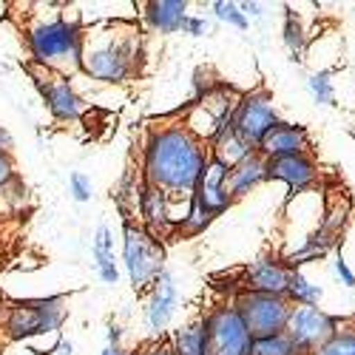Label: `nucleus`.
<instances>
[{"label":"nucleus","instance_id":"5","mask_svg":"<svg viewBox=\"0 0 355 355\" xmlns=\"http://www.w3.org/2000/svg\"><path fill=\"white\" fill-rule=\"evenodd\" d=\"M123 264L134 290L154 287L159 273L165 270V248L157 236H151L142 225L125 219L123 225Z\"/></svg>","mask_w":355,"mask_h":355},{"label":"nucleus","instance_id":"36","mask_svg":"<svg viewBox=\"0 0 355 355\" xmlns=\"http://www.w3.org/2000/svg\"><path fill=\"white\" fill-rule=\"evenodd\" d=\"M12 145H15L12 134L6 128H0V154H12Z\"/></svg>","mask_w":355,"mask_h":355},{"label":"nucleus","instance_id":"2","mask_svg":"<svg viewBox=\"0 0 355 355\" xmlns=\"http://www.w3.org/2000/svg\"><path fill=\"white\" fill-rule=\"evenodd\" d=\"M139 28L128 20L83 26V74L100 83H125L137 74Z\"/></svg>","mask_w":355,"mask_h":355},{"label":"nucleus","instance_id":"34","mask_svg":"<svg viewBox=\"0 0 355 355\" xmlns=\"http://www.w3.org/2000/svg\"><path fill=\"white\" fill-rule=\"evenodd\" d=\"M336 273H338V279H341L347 287H355V273L349 270V264L344 261V256L336 259Z\"/></svg>","mask_w":355,"mask_h":355},{"label":"nucleus","instance_id":"19","mask_svg":"<svg viewBox=\"0 0 355 355\" xmlns=\"http://www.w3.org/2000/svg\"><path fill=\"white\" fill-rule=\"evenodd\" d=\"M261 182H268V162H264L259 154L248 157L242 165H236L233 171H227V193H230V199H242L245 193H250Z\"/></svg>","mask_w":355,"mask_h":355},{"label":"nucleus","instance_id":"28","mask_svg":"<svg viewBox=\"0 0 355 355\" xmlns=\"http://www.w3.org/2000/svg\"><path fill=\"white\" fill-rule=\"evenodd\" d=\"M214 15L219 17V20H225V23H230V26H236V28H248V17L242 15V9H239V3H227V0H216L214 3Z\"/></svg>","mask_w":355,"mask_h":355},{"label":"nucleus","instance_id":"22","mask_svg":"<svg viewBox=\"0 0 355 355\" xmlns=\"http://www.w3.org/2000/svg\"><path fill=\"white\" fill-rule=\"evenodd\" d=\"M287 299L293 302V307H295V304H299V307H315V304L321 302V287H318V284H310L302 270H293Z\"/></svg>","mask_w":355,"mask_h":355},{"label":"nucleus","instance_id":"20","mask_svg":"<svg viewBox=\"0 0 355 355\" xmlns=\"http://www.w3.org/2000/svg\"><path fill=\"white\" fill-rule=\"evenodd\" d=\"M208 151H211V159H216L219 165H225L227 171H233L236 165H242L248 157H253L256 151L253 148H248L239 137L233 134V128H227L225 134H219L211 145H208Z\"/></svg>","mask_w":355,"mask_h":355},{"label":"nucleus","instance_id":"13","mask_svg":"<svg viewBox=\"0 0 355 355\" xmlns=\"http://www.w3.org/2000/svg\"><path fill=\"white\" fill-rule=\"evenodd\" d=\"M264 162L270 159H284V157H304L310 154V134L304 125H293V123H279L268 137L261 139L259 151Z\"/></svg>","mask_w":355,"mask_h":355},{"label":"nucleus","instance_id":"26","mask_svg":"<svg viewBox=\"0 0 355 355\" xmlns=\"http://www.w3.org/2000/svg\"><path fill=\"white\" fill-rule=\"evenodd\" d=\"M315 355H355V330H338Z\"/></svg>","mask_w":355,"mask_h":355},{"label":"nucleus","instance_id":"31","mask_svg":"<svg viewBox=\"0 0 355 355\" xmlns=\"http://www.w3.org/2000/svg\"><path fill=\"white\" fill-rule=\"evenodd\" d=\"M15 180H17V176H15V162H12V154H0V191L9 188Z\"/></svg>","mask_w":355,"mask_h":355},{"label":"nucleus","instance_id":"33","mask_svg":"<svg viewBox=\"0 0 355 355\" xmlns=\"http://www.w3.org/2000/svg\"><path fill=\"white\" fill-rule=\"evenodd\" d=\"M205 28H208V23H205V17H185V23H182V32L185 35H193V37H199V35H205Z\"/></svg>","mask_w":355,"mask_h":355},{"label":"nucleus","instance_id":"18","mask_svg":"<svg viewBox=\"0 0 355 355\" xmlns=\"http://www.w3.org/2000/svg\"><path fill=\"white\" fill-rule=\"evenodd\" d=\"M188 17V3L185 0H151L145 6V20L148 26L159 35H173L182 32V23Z\"/></svg>","mask_w":355,"mask_h":355},{"label":"nucleus","instance_id":"16","mask_svg":"<svg viewBox=\"0 0 355 355\" xmlns=\"http://www.w3.org/2000/svg\"><path fill=\"white\" fill-rule=\"evenodd\" d=\"M268 180H279L284 182L293 193H302L307 188H313L318 182V168L310 159V154L304 157H284V159H270L268 162Z\"/></svg>","mask_w":355,"mask_h":355},{"label":"nucleus","instance_id":"21","mask_svg":"<svg viewBox=\"0 0 355 355\" xmlns=\"http://www.w3.org/2000/svg\"><path fill=\"white\" fill-rule=\"evenodd\" d=\"M173 352L176 355H208V349H205V327H202V318L185 324V327H180L173 333Z\"/></svg>","mask_w":355,"mask_h":355},{"label":"nucleus","instance_id":"11","mask_svg":"<svg viewBox=\"0 0 355 355\" xmlns=\"http://www.w3.org/2000/svg\"><path fill=\"white\" fill-rule=\"evenodd\" d=\"M37 85H40L43 100H46V105H49L54 120L74 123V120H80V116H83L85 103L74 92V85L69 83V77H60V74H54V71H43L37 77Z\"/></svg>","mask_w":355,"mask_h":355},{"label":"nucleus","instance_id":"37","mask_svg":"<svg viewBox=\"0 0 355 355\" xmlns=\"http://www.w3.org/2000/svg\"><path fill=\"white\" fill-rule=\"evenodd\" d=\"M120 338H123V330L116 327V324H111V327H108V344L111 347H120Z\"/></svg>","mask_w":355,"mask_h":355},{"label":"nucleus","instance_id":"27","mask_svg":"<svg viewBox=\"0 0 355 355\" xmlns=\"http://www.w3.org/2000/svg\"><path fill=\"white\" fill-rule=\"evenodd\" d=\"M310 92L315 97V103H324V105H333L336 103V94H333V80H330V71H318L310 77Z\"/></svg>","mask_w":355,"mask_h":355},{"label":"nucleus","instance_id":"35","mask_svg":"<svg viewBox=\"0 0 355 355\" xmlns=\"http://www.w3.org/2000/svg\"><path fill=\"white\" fill-rule=\"evenodd\" d=\"M142 355H176V352H173V344L171 341H159V344H154L151 349L142 352Z\"/></svg>","mask_w":355,"mask_h":355},{"label":"nucleus","instance_id":"9","mask_svg":"<svg viewBox=\"0 0 355 355\" xmlns=\"http://www.w3.org/2000/svg\"><path fill=\"white\" fill-rule=\"evenodd\" d=\"M279 114H276V105H273V97L264 94V92H253V94H242L239 97V105H236V114H233V134L239 137L248 148L259 151L261 139L268 137L276 125H279Z\"/></svg>","mask_w":355,"mask_h":355},{"label":"nucleus","instance_id":"15","mask_svg":"<svg viewBox=\"0 0 355 355\" xmlns=\"http://www.w3.org/2000/svg\"><path fill=\"white\" fill-rule=\"evenodd\" d=\"M290 264L264 256L259 261H253L248 273H245V290L250 293H264V295H284L287 299V290H290Z\"/></svg>","mask_w":355,"mask_h":355},{"label":"nucleus","instance_id":"3","mask_svg":"<svg viewBox=\"0 0 355 355\" xmlns=\"http://www.w3.org/2000/svg\"><path fill=\"white\" fill-rule=\"evenodd\" d=\"M26 46L32 60L60 77L83 71V26L63 15L37 17L26 26Z\"/></svg>","mask_w":355,"mask_h":355},{"label":"nucleus","instance_id":"17","mask_svg":"<svg viewBox=\"0 0 355 355\" xmlns=\"http://www.w3.org/2000/svg\"><path fill=\"white\" fill-rule=\"evenodd\" d=\"M176 304H180V295H176L173 276L168 270H162L159 279L151 287V299H148V307H145L148 327H151L154 333H162L168 327V321L173 318V313H176Z\"/></svg>","mask_w":355,"mask_h":355},{"label":"nucleus","instance_id":"39","mask_svg":"<svg viewBox=\"0 0 355 355\" xmlns=\"http://www.w3.org/2000/svg\"><path fill=\"white\" fill-rule=\"evenodd\" d=\"M103 355H128L125 349H120V347H105L103 349Z\"/></svg>","mask_w":355,"mask_h":355},{"label":"nucleus","instance_id":"24","mask_svg":"<svg viewBox=\"0 0 355 355\" xmlns=\"http://www.w3.org/2000/svg\"><path fill=\"white\" fill-rule=\"evenodd\" d=\"M208 225H211V216L205 214V208H202V205H199V202L191 196L188 214H185V219L180 222V227H176V230L185 233V236H196V233H202V230L208 227Z\"/></svg>","mask_w":355,"mask_h":355},{"label":"nucleus","instance_id":"7","mask_svg":"<svg viewBox=\"0 0 355 355\" xmlns=\"http://www.w3.org/2000/svg\"><path fill=\"white\" fill-rule=\"evenodd\" d=\"M233 307L242 315L253 341L284 333L287 321L293 315V302L284 299V295H264V293H250V290H242L236 295Z\"/></svg>","mask_w":355,"mask_h":355},{"label":"nucleus","instance_id":"32","mask_svg":"<svg viewBox=\"0 0 355 355\" xmlns=\"http://www.w3.org/2000/svg\"><path fill=\"white\" fill-rule=\"evenodd\" d=\"M94 250L114 253V236H111V227H108V225H100V227H97V236H94Z\"/></svg>","mask_w":355,"mask_h":355},{"label":"nucleus","instance_id":"23","mask_svg":"<svg viewBox=\"0 0 355 355\" xmlns=\"http://www.w3.org/2000/svg\"><path fill=\"white\" fill-rule=\"evenodd\" d=\"M250 355H304V352L290 341L287 333H279V336H270V338L253 341V352Z\"/></svg>","mask_w":355,"mask_h":355},{"label":"nucleus","instance_id":"29","mask_svg":"<svg viewBox=\"0 0 355 355\" xmlns=\"http://www.w3.org/2000/svg\"><path fill=\"white\" fill-rule=\"evenodd\" d=\"M92 256L97 261V273L105 284H116L120 282V270H116V261H114V253H103V250H94L92 248Z\"/></svg>","mask_w":355,"mask_h":355},{"label":"nucleus","instance_id":"1","mask_svg":"<svg viewBox=\"0 0 355 355\" xmlns=\"http://www.w3.org/2000/svg\"><path fill=\"white\" fill-rule=\"evenodd\" d=\"M211 159L208 145L199 142L182 123L151 128L142 148V182L168 199L188 202Z\"/></svg>","mask_w":355,"mask_h":355},{"label":"nucleus","instance_id":"4","mask_svg":"<svg viewBox=\"0 0 355 355\" xmlns=\"http://www.w3.org/2000/svg\"><path fill=\"white\" fill-rule=\"evenodd\" d=\"M69 315L66 295H51V299H28L12 302L3 318V330L12 341H26L35 336L57 333Z\"/></svg>","mask_w":355,"mask_h":355},{"label":"nucleus","instance_id":"10","mask_svg":"<svg viewBox=\"0 0 355 355\" xmlns=\"http://www.w3.org/2000/svg\"><path fill=\"white\" fill-rule=\"evenodd\" d=\"M341 327L336 315H327L318 307H293V315L287 321V336L304 355H315L324 344H327Z\"/></svg>","mask_w":355,"mask_h":355},{"label":"nucleus","instance_id":"12","mask_svg":"<svg viewBox=\"0 0 355 355\" xmlns=\"http://www.w3.org/2000/svg\"><path fill=\"white\" fill-rule=\"evenodd\" d=\"M180 199H168L162 191L151 188V185H142V193H139V216H142V227L157 236V239H168V236L180 227V219H176V211L173 205Z\"/></svg>","mask_w":355,"mask_h":355},{"label":"nucleus","instance_id":"8","mask_svg":"<svg viewBox=\"0 0 355 355\" xmlns=\"http://www.w3.org/2000/svg\"><path fill=\"white\" fill-rule=\"evenodd\" d=\"M205 327V349L208 355H250L253 336L248 333L242 315L233 304H219L202 315Z\"/></svg>","mask_w":355,"mask_h":355},{"label":"nucleus","instance_id":"25","mask_svg":"<svg viewBox=\"0 0 355 355\" xmlns=\"http://www.w3.org/2000/svg\"><path fill=\"white\" fill-rule=\"evenodd\" d=\"M284 12H287L284 15V43H287L290 54L299 57L304 51V28H302V23L295 20V15L290 9H284Z\"/></svg>","mask_w":355,"mask_h":355},{"label":"nucleus","instance_id":"6","mask_svg":"<svg viewBox=\"0 0 355 355\" xmlns=\"http://www.w3.org/2000/svg\"><path fill=\"white\" fill-rule=\"evenodd\" d=\"M242 94H233L225 85H214L208 94H202L191 103L182 125L205 145H211L219 134H225L233 125V114L239 105Z\"/></svg>","mask_w":355,"mask_h":355},{"label":"nucleus","instance_id":"38","mask_svg":"<svg viewBox=\"0 0 355 355\" xmlns=\"http://www.w3.org/2000/svg\"><path fill=\"white\" fill-rule=\"evenodd\" d=\"M71 349H74V347H71V341H66V338H60V341H57V347H54L57 355H71Z\"/></svg>","mask_w":355,"mask_h":355},{"label":"nucleus","instance_id":"14","mask_svg":"<svg viewBox=\"0 0 355 355\" xmlns=\"http://www.w3.org/2000/svg\"><path fill=\"white\" fill-rule=\"evenodd\" d=\"M193 199L202 205L211 219L225 214L233 205V199L227 193V168L219 165L216 159H208V165H205V171L199 176V185L193 191Z\"/></svg>","mask_w":355,"mask_h":355},{"label":"nucleus","instance_id":"30","mask_svg":"<svg viewBox=\"0 0 355 355\" xmlns=\"http://www.w3.org/2000/svg\"><path fill=\"white\" fill-rule=\"evenodd\" d=\"M69 191L77 202H88L92 199V180L85 173H71L69 176Z\"/></svg>","mask_w":355,"mask_h":355}]
</instances>
